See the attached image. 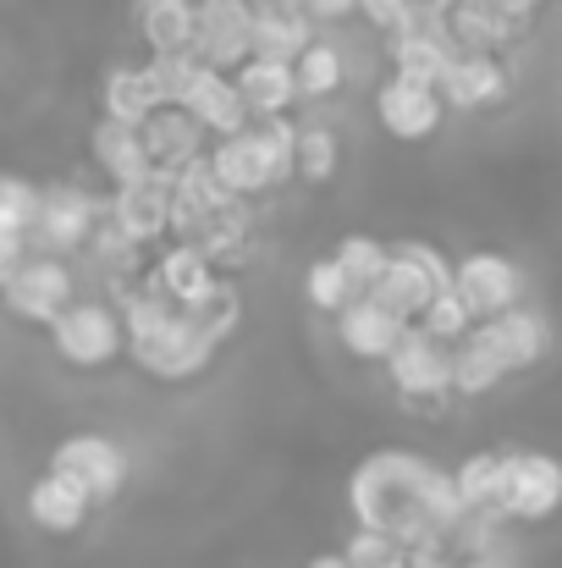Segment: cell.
I'll return each mask as SVG.
<instances>
[{
	"label": "cell",
	"mask_w": 562,
	"mask_h": 568,
	"mask_svg": "<svg viewBox=\"0 0 562 568\" xmlns=\"http://www.w3.org/2000/svg\"><path fill=\"white\" fill-rule=\"evenodd\" d=\"M22 260H28V237H6V232H0V287L17 276Z\"/></svg>",
	"instance_id": "8d00e7d4"
},
{
	"label": "cell",
	"mask_w": 562,
	"mask_h": 568,
	"mask_svg": "<svg viewBox=\"0 0 562 568\" xmlns=\"http://www.w3.org/2000/svg\"><path fill=\"white\" fill-rule=\"evenodd\" d=\"M304 568H348V564H343V552H315Z\"/></svg>",
	"instance_id": "f35d334b"
},
{
	"label": "cell",
	"mask_w": 562,
	"mask_h": 568,
	"mask_svg": "<svg viewBox=\"0 0 562 568\" xmlns=\"http://www.w3.org/2000/svg\"><path fill=\"white\" fill-rule=\"evenodd\" d=\"M187 321L215 343V348H226L237 332H243V315H248V304H243V287L232 282V276H215V287L198 298V304H187L183 310Z\"/></svg>",
	"instance_id": "83f0119b"
},
{
	"label": "cell",
	"mask_w": 562,
	"mask_h": 568,
	"mask_svg": "<svg viewBox=\"0 0 562 568\" xmlns=\"http://www.w3.org/2000/svg\"><path fill=\"white\" fill-rule=\"evenodd\" d=\"M452 568H513V558H508V547H497V552H469V558H452Z\"/></svg>",
	"instance_id": "74e56055"
},
{
	"label": "cell",
	"mask_w": 562,
	"mask_h": 568,
	"mask_svg": "<svg viewBox=\"0 0 562 568\" xmlns=\"http://www.w3.org/2000/svg\"><path fill=\"white\" fill-rule=\"evenodd\" d=\"M447 282H452V254L436 248V243H425V237H402V243H391L386 271H380V282L370 287V298L380 310L413 321L436 293H447Z\"/></svg>",
	"instance_id": "52a82bcc"
},
{
	"label": "cell",
	"mask_w": 562,
	"mask_h": 568,
	"mask_svg": "<svg viewBox=\"0 0 562 568\" xmlns=\"http://www.w3.org/2000/svg\"><path fill=\"white\" fill-rule=\"evenodd\" d=\"M408 6H425V0H408Z\"/></svg>",
	"instance_id": "60d3db41"
},
{
	"label": "cell",
	"mask_w": 562,
	"mask_h": 568,
	"mask_svg": "<svg viewBox=\"0 0 562 568\" xmlns=\"http://www.w3.org/2000/svg\"><path fill=\"white\" fill-rule=\"evenodd\" d=\"M348 514H354V530H375L386 541H397L402 552L408 547H430L458 530L463 508L452 497V480H447V464L413 453V447H375L365 453L354 469H348Z\"/></svg>",
	"instance_id": "6da1fadb"
},
{
	"label": "cell",
	"mask_w": 562,
	"mask_h": 568,
	"mask_svg": "<svg viewBox=\"0 0 562 568\" xmlns=\"http://www.w3.org/2000/svg\"><path fill=\"white\" fill-rule=\"evenodd\" d=\"M44 469L61 475V480H72V486L100 508V503H116V497L127 491V480H133V453H127L122 436H111V430H67V436L50 447Z\"/></svg>",
	"instance_id": "8992f818"
},
{
	"label": "cell",
	"mask_w": 562,
	"mask_h": 568,
	"mask_svg": "<svg viewBox=\"0 0 562 568\" xmlns=\"http://www.w3.org/2000/svg\"><path fill=\"white\" fill-rule=\"evenodd\" d=\"M331 265L354 282V293H370L375 282H380V271H386V254H391V243H380L375 232H343L331 248Z\"/></svg>",
	"instance_id": "f546056e"
},
{
	"label": "cell",
	"mask_w": 562,
	"mask_h": 568,
	"mask_svg": "<svg viewBox=\"0 0 562 568\" xmlns=\"http://www.w3.org/2000/svg\"><path fill=\"white\" fill-rule=\"evenodd\" d=\"M354 83V50L331 33H315L298 55H293V89H298V105H331L343 100Z\"/></svg>",
	"instance_id": "e0dca14e"
},
{
	"label": "cell",
	"mask_w": 562,
	"mask_h": 568,
	"mask_svg": "<svg viewBox=\"0 0 562 568\" xmlns=\"http://www.w3.org/2000/svg\"><path fill=\"white\" fill-rule=\"evenodd\" d=\"M447 287L458 293V304L474 321H491V315H502V310L530 298V271L508 248H463L452 260V282Z\"/></svg>",
	"instance_id": "9c48e42d"
},
{
	"label": "cell",
	"mask_w": 562,
	"mask_h": 568,
	"mask_svg": "<svg viewBox=\"0 0 562 568\" xmlns=\"http://www.w3.org/2000/svg\"><path fill=\"white\" fill-rule=\"evenodd\" d=\"M215 276H226V271H215L193 243H177V237H166L155 254H144V271H139V282H144V287H155L172 310L198 304V298L215 287Z\"/></svg>",
	"instance_id": "2e32d148"
},
{
	"label": "cell",
	"mask_w": 562,
	"mask_h": 568,
	"mask_svg": "<svg viewBox=\"0 0 562 568\" xmlns=\"http://www.w3.org/2000/svg\"><path fill=\"white\" fill-rule=\"evenodd\" d=\"M89 166L100 172V183H105V189H122V183H139V178H150V172H155V166H150V155H144L139 128L100 122V116H94V128H89Z\"/></svg>",
	"instance_id": "7402d4cb"
},
{
	"label": "cell",
	"mask_w": 562,
	"mask_h": 568,
	"mask_svg": "<svg viewBox=\"0 0 562 568\" xmlns=\"http://www.w3.org/2000/svg\"><path fill=\"white\" fill-rule=\"evenodd\" d=\"M100 221H105V193H94L78 178H50V183H39V210H33V226H28V248L55 254V260H83Z\"/></svg>",
	"instance_id": "5b68a950"
},
{
	"label": "cell",
	"mask_w": 562,
	"mask_h": 568,
	"mask_svg": "<svg viewBox=\"0 0 562 568\" xmlns=\"http://www.w3.org/2000/svg\"><path fill=\"white\" fill-rule=\"evenodd\" d=\"M402 315H391V310H380L370 293H359L354 304H343L337 315H331V332H337V348L348 354V359H359V365H380L386 354H391V343L402 337Z\"/></svg>",
	"instance_id": "ac0fdd59"
},
{
	"label": "cell",
	"mask_w": 562,
	"mask_h": 568,
	"mask_svg": "<svg viewBox=\"0 0 562 568\" xmlns=\"http://www.w3.org/2000/svg\"><path fill=\"white\" fill-rule=\"evenodd\" d=\"M105 226L133 248V254H155L172 237V193H166V172H150L139 183L105 189Z\"/></svg>",
	"instance_id": "5bb4252c"
},
{
	"label": "cell",
	"mask_w": 562,
	"mask_h": 568,
	"mask_svg": "<svg viewBox=\"0 0 562 568\" xmlns=\"http://www.w3.org/2000/svg\"><path fill=\"white\" fill-rule=\"evenodd\" d=\"M474 343L502 365V376L519 381V376H530V371H541V365L552 359L558 332H552V315H546L541 304L524 298V304H513V310L480 321V326H474Z\"/></svg>",
	"instance_id": "8fae6325"
},
{
	"label": "cell",
	"mask_w": 562,
	"mask_h": 568,
	"mask_svg": "<svg viewBox=\"0 0 562 568\" xmlns=\"http://www.w3.org/2000/svg\"><path fill=\"white\" fill-rule=\"evenodd\" d=\"M177 111H187L204 128V139H226V133L248 128V111H243L232 78L215 72V67H204V61H198V72L187 78V89L177 94Z\"/></svg>",
	"instance_id": "d6986e66"
},
{
	"label": "cell",
	"mask_w": 562,
	"mask_h": 568,
	"mask_svg": "<svg viewBox=\"0 0 562 568\" xmlns=\"http://www.w3.org/2000/svg\"><path fill=\"white\" fill-rule=\"evenodd\" d=\"M78 293H83L78 260H55V254H33L28 248V260L17 265V276L0 287V310L17 326H50Z\"/></svg>",
	"instance_id": "ba28073f"
},
{
	"label": "cell",
	"mask_w": 562,
	"mask_h": 568,
	"mask_svg": "<svg viewBox=\"0 0 562 568\" xmlns=\"http://www.w3.org/2000/svg\"><path fill=\"white\" fill-rule=\"evenodd\" d=\"M447 480H452V497H458V508H463V514H491L497 447H469V453L447 469Z\"/></svg>",
	"instance_id": "4dcf8cb0"
},
{
	"label": "cell",
	"mask_w": 562,
	"mask_h": 568,
	"mask_svg": "<svg viewBox=\"0 0 562 568\" xmlns=\"http://www.w3.org/2000/svg\"><path fill=\"white\" fill-rule=\"evenodd\" d=\"M243 6H270V0H243Z\"/></svg>",
	"instance_id": "ab89813d"
},
{
	"label": "cell",
	"mask_w": 562,
	"mask_h": 568,
	"mask_svg": "<svg viewBox=\"0 0 562 568\" xmlns=\"http://www.w3.org/2000/svg\"><path fill=\"white\" fill-rule=\"evenodd\" d=\"M447 386H452V397L458 403H480V397H491V392H502L508 376H502V365L474 343V332L452 348V365H447Z\"/></svg>",
	"instance_id": "f1b7e54d"
},
{
	"label": "cell",
	"mask_w": 562,
	"mask_h": 568,
	"mask_svg": "<svg viewBox=\"0 0 562 568\" xmlns=\"http://www.w3.org/2000/svg\"><path fill=\"white\" fill-rule=\"evenodd\" d=\"M343 161H348V144L331 122H298V133H293V183L331 189L343 178Z\"/></svg>",
	"instance_id": "484cf974"
},
{
	"label": "cell",
	"mask_w": 562,
	"mask_h": 568,
	"mask_svg": "<svg viewBox=\"0 0 562 568\" xmlns=\"http://www.w3.org/2000/svg\"><path fill=\"white\" fill-rule=\"evenodd\" d=\"M562 508V464L546 447H502L497 453V486H491V519L502 525H546Z\"/></svg>",
	"instance_id": "277c9868"
},
{
	"label": "cell",
	"mask_w": 562,
	"mask_h": 568,
	"mask_svg": "<svg viewBox=\"0 0 562 568\" xmlns=\"http://www.w3.org/2000/svg\"><path fill=\"white\" fill-rule=\"evenodd\" d=\"M226 78H232V89H237L248 122H259V116H293V105H298L293 67H287V61H259V55H248V61H243L237 72H226Z\"/></svg>",
	"instance_id": "603a6c76"
},
{
	"label": "cell",
	"mask_w": 562,
	"mask_h": 568,
	"mask_svg": "<svg viewBox=\"0 0 562 568\" xmlns=\"http://www.w3.org/2000/svg\"><path fill=\"white\" fill-rule=\"evenodd\" d=\"M254 6L243 0H193V55L215 72H237L248 61Z\"/></svg>",
	"instance_id": "9a60e30c"
},
{
	"label": "cell",
	"mask_w": 562,
	"mask_h": 568,
	"mask_svg": "<svg viewBox=\"0 0 562 568\" xmlns=\"http://www.w3.org/2000/svg\"><path fill=\"white\" fill-rule=\"evenodd\" d=\"M447 365H452V348H441V343L425 337L419 326H402V337H397L391 354L380 359V376H386V386H391V397H402L408 408H430V414H441V408L452 403Z\"/></svg>",
	"instance_id": "30bf717a"
},
{
	"label": "cell",
	"mask_w": 562,
	"mask_h": 568,
	"mask_svg": "<svg viewBox=\"0 0 562 568\" xmlns=\"http://www.w3.org/2000/svg\"><path fill=\"white\" fill-rule=\"evenodd\" d=\"M94 105H100V122H122V128H144L161 111V100L144 78V61H111L100 72Z\"/></svg>",
	"instance_id": "44dd1931"
},
{
	"label": "cell",
	"mask_w": 562,
	"mask_h": 568,
	"mask_svg": "<svg viewBox=\"0 0 562 568\" xmlns=\"http://www.w3.org/2000/svg\"><path fill=\"white\" fill-rule=\"evenodd\" d=\"M293 133H298L293 116H259L226 139H210V150H204L210 178L237 204H254L265 193L287 189L293 183Z\"/></svg>",
	"instance_id": "7a4b0ae2"
},
{
	"label": "cell",
	"mask_w": 562,
	"mask_h": 568,
	"mask_svg": "<svg viewBox=\"0 0 562 568\" xmlns=\"http://www.w3.org/2000/svg\"><path fill=\"white\" fill-rule=\"evenodd\" d=\"M50 354L61 371H78V376H105L122 365V321L111 310V298L100 293H78L50 326Z\"/></svg>",
	"instance_id": "3957f363"
},
{
	"label": "cell",
	"mask_w": 562,
	"mask_h": 568,
	"mask_svg": "<svg viewBox=\"0 0 562 568\" xmlns=\"http://www.w3.org/2000/svg\"><path fill=\"white\" fill-rule=\"evenodd\" d=\"M370 116L391 144H430L447 128V105L436 94V83H413V78H380L370 89Z\"/></svg>",
	"instance_id": "4fadbf2b"
},
{
	"label": "cell",
	"mask_w": 562,
	"mask_h": 568,
	"mask_svg": "<svg viewBox=\"0 0 562 568\" xmlns=\"http://www.w3.org/2000/svg\"><path fill=\"white\" fill-rule=\"evenodd\" d=\"M408 17H413V6H408V0H354V22H359V28H370L375 39H391Z\"/></svg>",
	"instance_id": "d590c367"
},
{
	"label": "cell",
	"mask_w": 562,
	"mask_h": 568,
	"mask_svg": "<svg viewBox=\"0 0 562 568\" xmlns=\"http://www.w3.org/2000/svg\"><path fill=\"white\" fill-rule=\"evenodd\" d=\"M133 33L150 55H177L193 50V0H139L133 6Z\"/></svg>",
	"instance_id": "4316f807"
},
{
	"label": "cell",
	"mask_w": 562,
	"mask_h": 568,
	"mask_svg": "<svg viewBox=\"0 0 562 568\" xmlns=\"http://www.w3.org/2000/svg\"><path fill=\"white\" fill-rule=\"evenodd\" d=\"M22 514L33 519V530H44V536H78L89 519H94V503L72 486V480H61V475H33L28 480V491H22Z\"/></svg>",
	"instance_id": "ffe728a7"
},
{
	"label": "cell",
	"mask_w": 562,
	"mask_h": 568,
	"mask_svg": "<svg viewBox=\"0 0 562 568\" xmlns=\"http://www.w3.org/2000/svg\"><path fill=\"white\" fill-rule=\"evenodd\" d=\"M402 558V547L397 541H386V536H375V530H354L348 541H343V564L348 568H386Z\"/></svg>",
	"instance_id": "e575fe53"
},
{
	"label": "cell",
	"mask_w": 562,
	"mask_h": 568,
	"mask_svg": "<svg viewBox=\"0 0 562 568\" xmlns=\"http://www.w3.org/2000/svg\"><path fill=\"white\" fill-rule=\"evenodd\" d=\"M436 94L447 105V116H491L513 100V67L508 55H486V50H452Z\"/></svg>",
	"instance_id": "7c38bea8"
},
{
	"label": "cell",
	"mask_w": 562,
	"mask_h": 568,
	"mask_svg": "<svg viewBox=\"0 0 562 568\" xmlns=\"http://www.w3.org/2000/svg\"><path fill=\"white\" fill-rule=\"evenodd\" d=\"M139 139H144V155H150L155 172H177V166L198 161V155L210 150L204 128H198L187 111H177V105H161V111L139 128Z\"/></svg>",
	"instance_id": "cb8c5ba5"
},
{
	"label": "cell",
	"mask_w": 562,
	"mask_h": 568,
	"mask_svg": "<svg viewBox=\"0 0 562 568\" xmlns=\"http://www.w3.org/2000/svg\"><path fill=\"white\" fill-rule=\"evenodd\" d=\"M298 293H304V304H309L315 315H337L343 304H354V298H359V293H354V282L331 265V254H315V260L304 265Z\"/></svg>",
	"instance_id": "1f68e13d"
},
{
	"label": "cell",
	"mask_w": 562,
	"mask_h": 568,
	"mask_svg": "<svg viewBox=\"0 0 562 568\" xmlns=\"http://www.w3.org/2000/svg\"><path fill=\"white\" fill-rule=\"evenodd\" d=\"M33 210H39V183L22 178V172H0V232L6 237H28Z\"/></svg>",
	"instance_id": "836d02e7"
},
{
	"label": "cell",
	"mask_w": 562,
	"mask_h": 568,
	"mask_svg": "<svg viewBox=\"0 0 562 568\" xmlns=\"http://www.w3.org/2000/svg\"><path fill=\"white\" fill-rule=\"evenodd\" d=\"M315 33H320V28H315L293 0H270V6H254L248 55H259V61H287V67H293V55H298Z\"/></svg>",
	"instance_id": "d4e9b609"
},
{
	"label": "cell",
	"mask_w": 562,
	"mask_h": 568,
	"mask_svg": "<svg viewBox=\"0 0 562 568\" xmlns=\"http://www.w3.org/2000/svg\"><path fill=\"white\" fill-rule=\"evenodd\" d=\"M408 326H419V332H425V337H436L441 348H458V343H463V337H469L480 321H474V315L458 304V293L447 287V293H436V298H430V304H425V310L408 321Z\"/></svg>",
	"instance_id": "d6a6232c"
}]
</instances>
